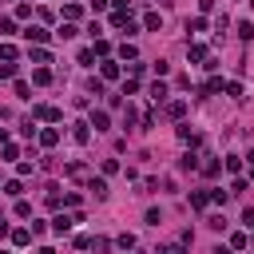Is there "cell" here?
Listing matches in <instances>:
<instances>
[{
	"label": "cell",
	"instance_id": "cell-2",
	"mask_svg": "<svg viewBox=\"0 0 254 254\" xmlns=\"http://www.w3.org/2000/svg\"><path fill=\"white\" fill-rule=\"evenodd\" d=\"M20 36H24V40H28V44H48V36H52V32H44V28H40V24H28V28H24V32H20Z\"/></svg>",
	"mask_w": 254,
	"mask_h": 254
},
{
	"label": "cell",
	"instance_id": "cell-17",
	"mask_svg": "<svg viewBox=\"0 0 254 254\" xmlns=\"http://www.w3.org/2000/svg\"><path fill=\"white\" fill-rule=\"evenodd\" d=\"M190 206H194V210H206V206H210V198H206L202 190H194V194H190Z\"/></svg>",
	"mask_w": 254,
	"mask_h": 254
},
{
	"label": "cell",
	"instance_id": "cell-14",
	"mask_svg": "<svg viewBox=\"0 0 254 254\" xmlns=\"http://www.w3.org/2000/svg\"><path fill=\"white\" fill-rule=\"evenodd\" d=\"M99 71H103V79H119V64H111V60H103Z\"/></svg>",
	"mask_w": 254,
	"mask_h": 254
},
{
	"label": "cell",
	"instance_id": "cell-16",
	"mask_svg": "<svg viewBox=\"0 0 254 254\" xmlns=\"http://www.w3.org/2000/svg\"><path fill=\"white\" fill-rule=\"evenodd\" d=\"M151 99H155V103H163V99H167V83H159V79H155V83H151Z\"/></svg>",
	"mask_w": 254,
	"mask_h": 254
},
{
	"label": "cell",
	"instance_id": "cell-33",
	"mask_svg": "<svg viewBox=\"0 0 254 254\" xmlns=\"http://www.w3.org/2000/svg\"><path fill=\"white\" fill-rule=\"evenodd\" d=\"M32 16V4H16V20H28Z\"/></svg>",
	"mask_w": 254,
	"mask_h": 254
},
{
	"label": "cell",
	"instance_id": "cell-35",
	"mask_svg": "<svg viewBox=\"0 0 254 254\" xmlns=\"http://www.w3.org/2000/svg\"><path fill=\"white\" fill-rule=\"evenodd\" d=\"M119 56H123V60H135L139 52H135V44H123V48H119Z\"/></svg>",
	"mask_w": 254,
	"mask_h": 254
},
{
	"label": "cell",
	"instance_id": "cell-9",
	"mask_svg": "<svg viewBox=\"0 0 254 254\" xmlns=\"http://www.w3.org/2000/svg\"><path fill=\"white\" fill-rule=\"evenodd\" d=\"M143 28H147V32H163V16H159V12H147Z\"/></svg>",
	"mask_w": 254,
	"mask_h": 254
},
{
	"label": "cell",
	"instance_id": "cell-41",
	"mask_svg": "<svg viewBox=\"0 0 254 254\" xmlns=\"http://www.w3.org/2000/svg\"><path fill=\"white\" fill-rule=\"evenodd\" d=\"M91 8H95V12H103V8H107V0H91Z\"/></svg>",
	"mask_w": 254,
	"mask_h": 254
},
{
	"label": "cell",
	"instance_id": "cell-37",
	"mask_svg": "<svg viewBox=\"0 0 254 254\" xmlns=\"http://www.w3.org/2000/svg\"><path fill=\"white\" fill-rule=\"evenodd\" d=\"M135 91H139V79H135V75H131V79H127V83H123V95H135Z\"/></svg>",
	"mask_w": 254,
	"mask_h": 254
},
{
	"label": "cell",
	"instance_id": "cell-27",
	"mask_svg": "<svg viewBox=\"0 0 254 254\" xmlns=\"http://www.w3.org/2000/svg\"><path fill=\"white\" fill-rule=\"evenodd\" d=\"M91 40H95V48H91V52H99V56H107V52H111V44H107L103 36H91Z\"/></svg>",
	"mask_w": 254,
	"mask_h": 254
},
{
	"label": "cell",
	"instance_id": "cell-15",
	"mask_svg": "<svg viewBox=\"0 0 254 254\" xmlns=\"http://www.w3.org/2000/svg\"><path fill=\"white\" fill-rule=\"evenodd\" d=\"M222 87H226V95H230V99H246V95H242V83H238V79H230V83H222Z\"/></svg>",
	"mask_w": 254,
	"mask_h": 254
},
{
	"label": "cell",
	"instance_id": "cell-4",
	"mask_svg": "<svg viewBox=\"0 0 254 254\" xmlns=\"http://www.w3.org/2000/svg\"><path fill=\"white\" fill-rule=\"evenodd\" d=\"M87 127H95V131H107V127H111V115H107V111H91Z\"/></svg>",
	"mask_w": 254,
	"mask_h": 254
},
{
	"label": "cell",
	"instance_id": "cell-1",
	"mask_svg": "<svg viewBox=\"0 0 254 254\" xmlns=\"http://www.w3.org/2000/svg\"><path fill=\"white\" fill-rule=\"evenodd\" d=\"M32 119H40V123H60V119H64V111H60V107H52V103H36V107H32Z\"/></svg>",
	"mask_w": 254,
	"mask_h": 254
},
{
	"label": "cell",
	"instance_id": "cell-36",
	"mask_svg": "<svg viewBox=\"0 0 254 254\" xmlns=\"http://www.w3.org/2000/svg\"><path fill=\"white\" fill-rule=\"evenodd\" d=\"M91 60H95V52H91V48H83V52H79V64H83V67H91Z\"/></svg>",
	"mask_w": 254,
	"mask_h": 254
},
{
	"label": "cell",
	"instance_id": "cell-30",
	"mask_svg": "<svg viewBox=\"0 0 254 254\" xmlns=\"http://www.w3.org/2000/svg\"><path fill=\"white\" fill-rule=\"evenodd\" d=\"M60 36H64V40H71V36H75V20H67V24H60Z\"/></svg>",
	"mask_w": 254,
	"mask_h": 254
},
{
	"label": "cell",
	"instance_id": "cell-13",
	"mask_svg": "<svg viewBox=\"0 0 254 254\" xmlns=\"http://www.w3.org/2000/svg\"><path fill=\"white\" fill-rule=\"evenodd\" d=\"M28 242H32V230H24V226L12 230V246H28Z\"/></svg>",
	"mask_w": 254,
	"mask_h": 254
},
{
	"label": "cell",
	"instance_id": "cell-28",
	"mask_svg": "<svg viewBox=\"0 0 254 254\" xmlns=\"http://www.w3.org/2000/svg\"><path fill=\"white\" fill-rule=\"evenodd\" d=\"M179 167H183V171H194V167H198V155H183Z\"/></svg>",
	"mask_w": 254,
	"mask_h": 254
},
{
	"label": "cell",
	"instance_id": "cell-6",
	"mask_svg": "<svg viewBox=\"0 0 254 254\" xmlns=\"http://www.w3.org/2000/svg\"><path fill=\"white\" fill-rule=\"evenodd\" d=\"M28 56H32V64H48V60H52L44 44H32V48H28Z\"/></svg>",
	"mask_w": 254,
	"mask_h": 254
},
{
	"label": "cell",
	"instance_id": "cell-20",
	"mask_svg": "<svg viewBox=\"0 0 254 254\" xmlns=\"http://www.w3.org/2000/svg\"><path fill=\"white\" fill-rule=\"evenodd\" d=\"M12 32H16V16H4L0 20V36H12Z\"/></svg>",
	"mask_w": 254,
	"mask_h": 254
},
{
	"label": "cell",
	"instance_id": "cell-10",
	"mask_svg": "<svg viewBox=\"0 0 254 254\" xmlns=\"http://www.w3.org/2000/svg\"><path fill=\"white\" fill-rule=\"evenodd\" d=\"M187 60H190V64L206 60V44H190V48H187Z\"/></svg>",
	"mask_w": 254,
	"mask_h": 254
},
{
	"label": "cell",
	"instance_id": "cell-38",
	"mask_svg": "<svg viewBox=\"0 0 254 254\" xmlns=\"http://www.w3.org/2000/svg\"><path fill=\"white\" fill-rule=\"evenodd\" d=\"M16 155H20V147H16V143H4V159H8V163H12V159H16Z\"/></svg>",
	"mask_w": 254,
	"mask_h": 254
},
{
	"label": "cell",
	"instance_id": "cell-25",
	"mask_svg": "<svg viewBox=\"0 0 254 254\" xmlns=\"http://www.w3.org/2000/svg\"><path fill=\"white\" fill-rule=\"evenodd\" d=\"M16 56H20V52H16V44H8V40H4V44H0V60H16Z\"/></svg>",
	"mask_w": 254,
	"mask_h": 254
},
{
	"label": "cell",
	"instance_id": "cell-34",
	"mask_svg": "<svg viewBox=\"0 0 254 254\" xmlns=\"http://www.w3.org/2000/svg\"><path fill=\"white\" fill-rule=\"evenodd\" d=\"M238 36H242V40H250V36H254V28H250V20H242V24H238Z\"/></svg>",
	"mask_w": 254,
	"mask_h": 254
},
{
	"label": "cell",
	"instance_id": "cell-11",
	"mask_svg": "<svg viewBox=\"0 0 254 254\" xmlns=\"http://www.w3.org/2000/svg\"><path fill=\"white\" fill-rule=\"evenodd\" d=\"M40 143H44V147H56V143H60V131H56V127H44V131H40Z\"/></svg>",
	"mask_w": 254,
	"mask_h": 254
},
{
	"label": "cell",
	"instance_id": "cell-31",
	"mask_svg": "<svg viewBox=\"0 0 254 254\" xmlns=\"http://www.w3.org/2000/svg\"><path fill=\"white\" fill-rule=\"evenodd\" d=\"M16 95H20V99H32V87H28L24 79H16Z\"/></svg>",
	"mask_w": 254,
	"mask_h": 254
},
{
	"label": "cell",
	"instance_id": "cell-42",
	"mask_svg": "<svg viewBox=\"0 0 254 254\" xmlns=\"http://www.w3.org/2000/svg\"><path fill=\"white\" fill-rule=\"evenodd\" d=\"M4 139H8V131H4V127H0V143H4Z\"/></svg>",
	"mask_w": 254,
	"mask_h": 254
},
{
	"label": "cell",
	"instance_id": "cell-8",
	"mask_svg": "<svg viewBox=\"0 0 254 254\" xmlns=\"http://www.w3.org/2000/svg\"><path fill=\"white\" fill-rule=\"evenodd\" d=\"M167 115H171V119H183V115H187V99H171V103H167Z\"/></svg>",
	"mask_w": 254,
	"mask_h": 254
},
{
	"label": "cell",
	"instance_id": "cell-23",
	"mask_svg": "<svg viewBox=\"0 0 254 254\" xmlns=\"http://www.w3.org/2000/svg\"><path fill=\"white\" fill-rule=\"evenodd\" d=\"M226 171L238 175V171H242V155H226Z\"/></svg>",
	"mask_w": 254,
	"mask_h": 254
},
{
	"label": "cell",
	"instance_id": "cell-26",
	"mask_svg": "<svg viewBox=\"0 0 254 254\" xmlns=\"http://www.w3.org/2000/svg\"><path fill=\"white\" fill-rule=\"evenodd\" d=\"M12 75H16V60H4L0 64V79H12Z\"/></svg>",
	"mask_w": 254,
	"mask_h": 254
},
{
	"label": "cell",
	"instance_id": "cell-22",
	"mask_svg": "<svg viewBox=\"0 0 254 254\" xmlns=\"http://www.w3.org/2000/svg\"><path fill=\"white\" fill-rule=\"evenodd\" d=\"M214 91H222V79H218V75H214V79H206V83H202V95H214Z\"/></svg>",
	"mask_w": 254,
	"mask_h": 254
},
{
	"label": "cell",
	"instance_id": "cell-3",
	"mask_svg": "<svg viewBox=\"0 0 254 254\" xmlns=\"http://www.w3.org/2000/svg\"><path fill=\"white\" fill-rule=\"evenodd\" d=\"M71 226H75V214H56V218H52V230H56V234H67Z\"/></svg>",
	"mask_w": 254,
	"mask_h": 254
},
{
	"label": "cell",
	"instance_id": "cell-12",
	"mask_svg": "<svg viewBox=\"0 0 254 254\" xmlns=\"http://www.w3.org/2000/svg\"><path fill=\"white\" fill-rule=\"evenodd\" d=\"M87 190H91L95 198H107V183H103V179H91V183H87Z\"/></svg>",
	"mask_w": 254,
	"mask_h": 254
},
{
	"label": "cell",
	"instance_id": "cell-32",
	"mask_svg": "<svg viewBox=\"0 0 254 254\" xmlns=\"http://www.w3.org/2000/svg\"><path fill=\"white\" fill-rule=\"evenodd\" d=\"M246 242H250L246 234H230V246H234V250H246Z\"/></svg>",
	"mask_w": 254,
	"mask_h": 254
},
{
	"label": "cell",
	"instance_id": "cell-24",
	"mask_svg": "<svg viewBox=\"0 0 254 254\" xmlns=\"http://www.w3.org/2000/svg\"><path fill=\"white\" fill-rule=\"evenodd\" d=\"M0 190H4V194H12V198H16V194H20V190H24V183H20V179H12V183H4V187H0Z\"/></svg>",
	"mask_w": 254,
	"mask_h": 254
},
{
	"label": "cell",
	"instance_id": "cell-39",
	"mask_svg": "<svg viewBox=\"0 0 254 254\" xmlns=\"http://www.w3.org/2000/svg\"><path fill=\"white\" fill-rule=\"evenodd\" d=\"M119 171V159H103V175H115Z\"/></svg>",
	"mask_w": 254,
	"mask_h": 254
},
{
	"label": "cell",
	"instance_id": "cell-18",
	"mask_svg": "<svg viewBox=\"0 0 254 254\" xmlns=\"http://www.w3.org/2000/svg\"><path fill=\"white\" fill-rule=\"evenodd\" d=\"M28 214H32V202H28V198H20V194H16V218H28Z\"/></svg>",
	"mask_w": 254,
	"mask_h": 254
},
{
	"label": "cell",
	"instance_id": "cell-5",
	"mask_svg": "<svg viewBox=\"0 0 254 254\" xmlns=\"http://www.w3.org/2000/svg\"><path fill=\"white\" fill-rule=\"evenodd\" d=\"M71 139H75V143H87V139H91V127H87L83 119H79V123H71Z\"/></svg>",
	"mask_w": 254,
	"mask_h": 254
},
{
	"label": "cell",
	"instance_id": "cell-7",
	"mask_svg": "<svg viewBox=\"0 0 254 254\" xmlns=\"http://www.w3.org/2000/svg\"><path fill=\"white\" fill-rule=\"evenodd\" d=\"M32 83H36V87H48V83H52V71H48V67L40 64V67L32 71Z\"/></svg>",
	"mask_w": 254,
	"mask_h": 254
},
{
	"label": "cell",
	"instance_id": "cell-21",
	"mask_svg": "<svg viewBox=\"0 0 254 254\" xmlns=\"http://www.w3.org/2000/svg\"><path fill=\"white\" fill-rule=\"evenodd\" d=\"M187 32H206V16H194V20H187Z\"/></svg>",
	"mask_w": 254,
	"mask_h": 254
},
{
	"label": "cell",
	"instance_id": "cell-19",
	"mask_svg": "<svg viewBox=\"0 0 254 254\" xmlns=\"http://www.w3.org/2000/svg\"><path fill=\"white\" fill-rule=\"evenodd\" d=\"M79 16H83L79 4H64V20H79Z\"/></svg>",
	"mask_w": 254,
	"mask_h": 254
},
{
	"label": "cell",
	"instance_id": "cell-29",
	"mask_svg": "<svg viewBox=\"0 0 254 254\" xmlns=\"http://www.w3.org/2000/svg\"><path fill=\"white\" fill-rule=\"evenodd\" d=\"M115 246H119V250H131V246H135V234H119Z\"/></svg>",
	"mask_w": 254,
	"mask_h": 254
},
{
	"label": "cell",
	"instance_id": "cell-40",
	"mask_svg": "<svg viewBox=\"0 0 254 254\" xmlns=\"http://www.w3.org/2000/svg\"><path fill=\"white\" fill-rule=\"evenodd\" d=\"M198 8H202V16H206V12H214V0H198Z\"/></svg>",
	"mask_w": 254,
	"mask_h": 254
}]
</instances>
